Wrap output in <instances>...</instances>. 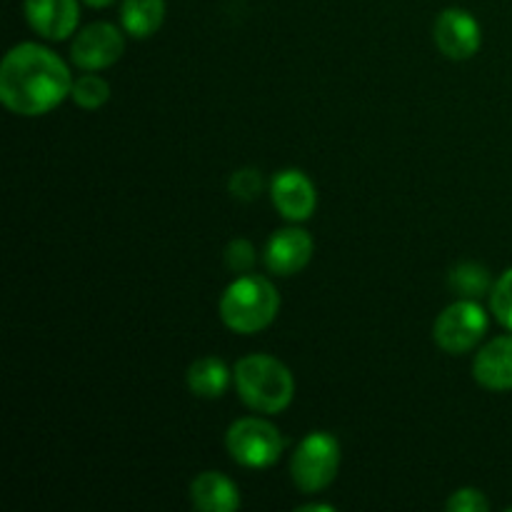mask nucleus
<instances>
[{
  "label": "nucleus",
  "mask_w": 512,
  "mask_h": 512,
  "mask_svg": "<svg viewBox=\"0 0 512 512\" xmlns=\"http://www.w3.org/2000/svg\"><path fill=\"white\" fill-rule=\"evenodd\" d=\"M73 90V75L55 50L38 43H20L0 63V100L23 118L58 108Z\"/></svg>",
  "instance_id": "1"
},
{
  "label": "nucleus",
  "mask_w": 512,
  "mask_h": 512,
  "mask_svg": "<svg viewBox=\"0 0 512 512\" xmlns=\"http://www.w3.org/2000/svg\"><path fill=\"white\" fill-rule=\"evenodd\" d=\"M233 380L240 400L258 413H283L295 398L293 373L273 355H245L243 360L235 363Z\"/></svg>",
  "instance_id": "2"
},
{
  "label": "nucleus",
  "mask_w": 512,
  "mask_h": 512,
  "mask_svg": "<svg viewBox=\"0 0 512 512\" xmlns=\"http://www.w3.org/2000/svg\"><path fill=\"white\" fill-rule=\"evenodd\" d=\"M280 310V293L268 278L240 275L220 298V320L240 335H253L268 328Z\"/></svg>",
  "instance_id": "3"
},
{
  "label": "nucleus",
  "mask_w": 512,
  "mask_h": 512,
  "mask_svg": "<svg viewBox=\"0 0 512 512\" xmlns=\"http://www.w3.org/2000/svg\"><path fill=\"white\" fill-rule=\"evenodd\" d=\"M340 468V443L330 433L305 435L295 448L290 460V475H293L295 488L303 493H320L335 480Z\"/></svg>",
  "instance_id": "4"
},
{
  "label": "nucleus",
  "mask_w": 512,
  "mask_h": 512,
  "mask_svg": "<svg viewBox=\"0 0 512 512\" xmlns=\"http://www.w3.org/2000/svg\"><path fill=\"white\" fill-rule=\"evenodd\" d=\"M225 448L243 468H270L283 453V438L268 420L240 418L225 433Z\"/></svg>",
  "instance_id": "5"
},
{
  "label": "nucleus",
  "mask_w": 512,
  "mask_h": 512,
  "mask_svg": "<svg viewBox=\"0 0 512 512\" xmlns=\"http://www.w3.org/2000/svg\"><path fill=\"white\" fill-rule=\"evenodd\" d=\"M485 333H488V313L473 298H463L445 308L433 325L435 343L450 355L473 350Z\"/></svg>",
  "instance_id": "6"
},
{
  "label": "nucleus",
  "mask_w": 512,
  "mask_h": 512,
  "mask_svg": "<svg viewBox=\"0 0 512 512\" xmlns=\"http://www.w3.org/2000/svg\"><path fill=\"white\" fill-rule=\"evenodd\" d=\"M125 38L113 23H90L75 35L70 58L83 70L110 68L123 58Z\"/></svg>",
  "instance_id": "7"
},
{
  "label": "nucleus",
  "mask_w": 512,
  "mask_h": 512,
  "mask_svg": "<svg viewBox=\"0 0 512 512\" xmlns=\"http://www.w3.org/2000/svg\"><path fill=\"white\" fill-rule=\"evenodd\" d=\"M433 40L440 53L450 60L473 58L483 43L480 23L463 8H448L435 18Z\"/></svg>",
  "instance_id": "8"
},
{
  "label": "nucleus",
  "mask_w": 512,
  "mask_h": 512,
  "mask_svg": "<svg viewBox=\"0 0 512 512\" xmlns=\"http://www.w3.org/2000/svg\"><path fill=\"white\" fill-rule=\"evenodd\" d=\"M270 198L278 213L290 223H303L315 213L318 205V193L315 185L303 170H280L270 183Z\"/></svg>",
  "instance_id": "9"
},
{
  "label": "nucleus",
  "mask_w": 512,
  "mask_h": 512,
  "mask_svg": "<svg viewBox=\"0 0 512 512\" xmlns=\"http://www.w3.org/2000/svg\"><path fill=\"white\" fill-rule=\"evenodd\" d=\"M313 250L315 245L308 230H300V228L278 230V233L268 240V245H265V253H263L265 268H268L270 273L288 278V275L300 273V270L310 263Z\"/></svg>",
  "instance_id": "10"
},
{
  "label": "nucleus",
  "mask_w": 512,
  "mask_h": 512,
  "mask_svg": "<svg viewBox=\"0 0 512 512\" xmlns=\"http://www.w3.org/2000/svg\"><path fill=\"white\" fill-rule=\"evenodd\" d=\"M23 8L30 28L48 40H65L78 28V0H25Z\"/></svg>",
  "instance_id": "11"
},
{
  "label": "nucleus",
  "mask_w": 512,
  "mask_h": 512,
  "mask_svg": "<svg viewBox=\"0 0 512 512\" xmlns=\"http://www.w3.org/2000/svg\"><path fill=\"white\" fill-rule=\"evenodd\" d=\"M473 378L495 393L512 390V335H500L480 348L473 360Z\"/></svg>",
  "instance_id": "12"
},
{
  "label": "nucleus",
  "mask_w": 512,
  "mask_h": 512,
  "mask_svg": "<svg viewBox=\"0 0 512 512\" xmlns=\"http://www.w3.org/2000/svg\"><path fill=\"white\" fill-rule=\"evenodd\" d=\"M190 500L200 512H233L240 508V493L225 475L208 470L190 483Z\"/></svg>",
  "instance_id": "13"
},
{
  "label": "nucleus",
  "mask_w": 512,
  "mask_h": 512,
  "mask_svg": "<svg viewBox=\"0 0 512 512\" xmlns=\"http://www.w3.org/2000/svg\"><path fill=\"white\" fill-rule=\"evenodd\" d=\"M230 375L233 373H230L228 365L220 358H213V355L198 358L188 368V388L195 398L215 400L228 390Z\"/></svg>",
  "instance_id": "14"
},
{
  "label": "nucleus",
  "mask_w": 512,
  "mask_h": 512,
  "mask_svg": "<svg viewBox=\"0 0 512 512\" xmlns=\"http://www.w3.org/2000/svg\"><path fill=\"white\" fill-rule=\"evenodd\" d=\"M165 20V0H123L120 23L133 38H150Z\"/></svg>",
  "instance_id": "15"
},
{
  "label": "nucleus",
  "mask_w": 512,
  "mask_h": 512,
  "mask_svg": "<svg viewBox=\"0 0 512 512\" xmlns=\"http://www.w3.org/2000/svg\"><path fill=\"white\" fill-rule=\"evenodd\" d=\"M450 288L458 295H463V298L478 300L485 293H490L493 285H490L488 268H483L478 263H460L450 273Z\"/></svg>",
  "instance_id": "16"
},
{
  "label": "nucleus",
  "mask_w": 512,
  "mask_h": 512,
  "mask_svg": "<svg viewBox=\"0 0 512 512\" xmlns=\"http://www.w3.org/2000/svg\"><path fill=\"white\" fill-rule=\"evenodd\" d=\"M70 98H73V103L80 105V108L98 110L110 100V85L103 75L85 73L80 75L78 80H73Z\"/></svg>",
  "instance_id": "17"
},
{
  "label": "nucleus",
  "mask_w": 512,
  "mask_h": 512,
  "mask_svg": "<svg viewBox=\"0 0 512 512\" xmlns=\"http://www.w3.org/2000/svg\"><path fill=\"white\" fill-rule=\"evenodd\" d=\"M490 310L500 325L512 330V268L505 270L490 290Z\"/></svg>",
  "instance_id": "18"
},
{
  "label": "nucleus",
  "mask_w": 512,
  "mask_h": 512,
  "mask_svg": "<svg viewBox=\"0 0 512 512\" xmlns=\"http://www.w3.org/2000/svg\"><path fill=\"white\" fill-rule=\"evenodd\" d=\"M228 190L235 200H243V203H250L260 195L263 190V175L255 168H243L235 170L228 180Z\"/></svg>",
  "instance_id": "19"
},
{
  "label": "nucleus",
  "mask_w": 512,
  "mask_h": 512,
  "mask_svg": "<svg viewBox=\"0 0 512 512\" xmlns=\"http://www.w3.org/2000/svg\"><path fill=\"white\" fill-rule=\"evenodd\" d=\"M223 260H225V265L233 270V273L245 275L250 268H253L255 260H258V258H255V248H253V243H250V240L235 238V240H230L228 248H225Z\"/></svg>",
  "instance_id": "20"
},
{
  "label": "nucleus",
  "mask_w": 512,
  "mask_h": 512,
  "mask_svg": "<svg viewBox=\"0 0 512 512\" xmlns=\"http://www.w3.org/2000/svg\"><path fill=\"white\" fill-rule=\"evenodd\" d=\"M445 508L450 512H488L490 503L478 488H460L448 498Z\"/></svg>",
  "instance_id": "21"
},
{
  "label": "nucleus",
  "mask_w": 512,
  "mask_h": 512,
  "mask_svg": "<svg viewBox=\"0 0 512 512\" xmlns=\"http://www.w3.org/2000/svg\"><path fill=\"white\" fill-rule=\"evenodd\" d=\"M298 510L308 512V510H320V512H333V505H323V503H313V505H300Z\"/></svg>",
  "instance_id": "22"
},
{
  "label": "nucleus",
  "mask_w": 512,
  "mask_h": 512,
  "mask_svg": "<svg viewBox=\"0 0 512 512\" xmlns=\"http://www.w3.org/2000/svg\"><path fill=\"white\" fill-rule=\"evenodd\" d=\"M83 3H88V5H93V8H105V5H110V3H115V0H83Z\"/></svg>",
  "instance_id": "23"
}]
</instances>
